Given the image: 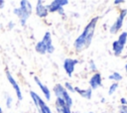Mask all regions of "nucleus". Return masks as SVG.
Instances as JSON below:
<instances>
[{
    "label": "nucleus",
    "mask_w": 127,
    "mask_h": 113,
    "mask_svg": "<svg viewBox=\"0 0 127 113\" xmlns=\"http://www.w3.org/2000/svg\"><path fill=\"white\" fill-rule=\"evenodd\" d=\"M97 20H98V17H94L93 19H91V21L85 26L81 35H79V37L74 41L73 46L76 51H82L83 49L89 47V45L92 41V38H93Z\"/></svg>",
    "instance_id": "f257e3e1"
},
{
    "label": "nucleus",
    "mask_w": 127,
    "mask_h": 113,
    "mask_svg": "<svg viewBox=\"0 0 127 113\" xmlns=\"http://www.w3.org/2000/svg\"><path fill=\"white\" fill-rule=\"evenodd\" d=\"M13 13L19 18L21 25L25 26L28 18L31 16V13H32V5L29 1L22 0L20 1V7L15 8L13 10Z\"/></svg>",
    "instance_id": "f03ea898"
},
{
    "label": "nucleus",
    "mask_w": 127,
    "mask_h": 113,
    "mask_svg": "<svg viewBox=\"0 0 127 113\" xmlns=\"http://www.w3.org/2000/svg\"><path fill=\"white\" fill-rule=\"evenodd\" d=\"M54 92H55V95L57 96V98L63 99V100L64 101V103L66 104L67 107H69V108L71 107V105H72L71 97L69 96L68 92L65 90V88H64L62 84H60V83L56 84V85L54 86Z\"/></svg>",
    "instance_id": "7ed1b4c3"
},
{
    "label": "nucleus",
    "mask_w": 127,
    "mask_h": 113,
    "mask_svg": "<svg viewBox=\"0 0 127 113\" xmlns=\"http://www.w3.org/2000/svg\"><path fill=\"white\" fill-rule=\"evenodd\" d=\"M30 95L32 97V100L35 104V106L37 107L38 111L40 113H52L50 107L45 103V101L34 91H30Z\"/></svg>",
    "instance_id": "20e7f679"
},
{
    "label": "nucleus",
    "mask_w": 127,
    "mask_h": 113,
    "mask_svg": "<svg viewBox=\"0 0 127 113\" xmlns=\"http://www.w3.org/2000/svg\"><path fill=\"white\" fill-rule=\"evenodd\" d=\"M126 15H127V9H122L121 12H120V14H119V16H118V18L116 19V21L114 22V24L110 27V33L111 34H116L121 29V27L123 25L124 18H125Z\"/></svg>",
    "instance_id": "39448f33"
},
{
    "label": "nucleus",
    "mask_w": 127,
    "mask_h": 113,
    "mask_svg": "<svg viewBox=\"0 0 127 113\" xmlns=\"http://www.w3.org/2000/svg\"><path fill=\"white\" fill-rule=\"evenodd\" d=\"M6 77H7L8 81L10 82V84L12 85L13 89L15 90V93H16V95H17L18 100H19V101H21V100L23 99V96H22V92H21L20 86H19L18 82L15 80V78L12 76V74H11V72H10L9 70H6Z\"/></svg>",
    "instance_id": "423d86ee"
},
{
    "label": "nucleus",
    "mask_w": 127,
    "mask_h": 113,
    "mask_svg": "<svg viewBox=\"0 0 127 113\" xmlns=\"http://www.w3.org/2000/svg\"><path fill=\"white\" fill-rule=\"evenodd\" d=\"M66 4H68L67 0H55V1L51 2V4L46 7H47L49 13H54V12H58L61 8H64V6Z\"/></svg>",
    "instance_id": "0eeeda50"
},
{
    "label": "nucleus",
    "mask_w": 127,
    "mask_h": 113,
    "mask_svg": "<svg viewBox=\"0 0 127 113\" xmlns=\"http://www.w3.org/2000/svg\"><path fill=\"white\" fill-rule=\"evenodd\" d=\"M77 63H78L77 59L65 58L64 60V71L66 72V74L68 75V77H71V74H72V72L74 70V66Z\"/></svg>",
    "instance_id": "6e6552de"
},
{
    "label": "nucleus",
    "mask_w": 127,
    "mask_h": 113,
    "mask_svg": "<svg viewBox=\"0 0 127 113\" xmlns=\"http://www.w3.org/2000/svg\"><path fill=\"white\" fill-rule=\"evenodd\" d=\"M42 42L45 44L46 48H47V53L49 54H53L54 51H55V47L53 46V43H52V36H51V33L50 32H46L43 39H42Z\"/></svg>",
    "instance_id": "1a4fd4ad"
},
{
    "label": "nucleus",
    "mask_w": 127,
    "mask_h": 113,
    "mask_svg": "<svg viewBox=\"0 0 127 113\" xmlns=\"http://www.w3.org/2000/svg\"><path fill=\"white\" fill-rule=\"evenodd\" d=\"M89 85H90L91 89H97L98 87H100L102 85L101 84V75H100V73L95 72L91 76V78L89 79Z\"/></svg>",
    "instance_id": "9d476101"
},
{
    "label": "nucleus",
    "mask_w": 127,
    "mask_h": 113,
    "mask_svg": "<svg viewBox=\"0 0 127 113\" xmlns=\"http://www.w3.org/2000/svg\"><path fill=\"white\" fill-rule=\"evenodd\" d=\"M48 9L45 5H43V1L39 0L37 1V5H36V14L38 17L40 18H45L48 15Z\"/></svg>",
    "instance_id": "9b49d317"
},
{
    "label": "nucleus",
    "mask_w": 127,
    "mask_h": 113,
    "mask_svg": "<svg viewBox=\"0 0 127 113\" xmlns=\"http://www.w3.org/2000/svg\"><path fill=\"white\" fill-rule=\"evenodd\" d=\"M56 108L57 111L59 113H71L70 112V108L66 106V104L64 103V101L61 98H57L56 100Z\"/></svg>",
    "instance_id": "f8f14e48"
},
{
    "label": "nucleus",
    "mask_w": 127,
    "mask_h": 113,
    "mask_svg": "<svg viewBox=\"0 0 127 113\" xmlns=\"http://www.w3.org/2000/svg\"><path fill=\"white\" fill-rule=\"evenodd\" d=\"M34 79H35L36 83L38 84V86L40 87V89L42 90V92L44 93V95H45L46 99H47V100H50V99H51V92H50V89L48 88V86H47V85H45V84H43V83H42V81L39 79V77H38V76H34Z\"/></svg>",
    "instance_id": "ddd939ff"
},
{
    "label": "nucleus",
    "mask_w": 127,
    "mask_h": 113,
    "mask_svg": "<svg viewBox=\"0 0 127 113\" xmlns=\"http://www.w3.org/2000/svg\"><path fill=\"white\" fill-rule=\"evenodd\" d=\"M74 91L77 92L80 96H82L83 98H85V99H87V100H89V99L91 98L92 89H91L90 87L87 88V89H80V88H78V87H74Z\"/></svg>",
    "instance_id": "4468645a"
},
{
    "label": "nucleus",
    "mask_w": 127,
    "mask_h": 113,
    "mask_svg": "<svg viewBox=\"0 0 127 113\" xmlns=\"http://www.w3.org/2000/svg\"><path fill=\"white\" fill-rule=\"evenodd\" d=\"M123 49H124V47H122V46H121L117 41L113 42V44H112V50H113L114 55H115L116 56H120V55H121V53H122Z\"/></svg>",
    "instance_id": "2eb2a0df"
},
{
    "label": "nucleus",
    "mask_w": 127,
    "mask_h": 113,
    "mask_svg": "<svg viewBox=\"0 0 127 113\" xmlns=\"http://www.w3.org/2000/svg\"><path fill=\"white\" fill-rule=\"evenodd\" d=\"M35 50H36L37 53H39V54H41V55H44V54L47 53V48H46L45 44H44L42 41H40V42L37 43V45H36V47H35Z\"/></svg>",
    "instance_id": "dca6fc26"
},
{
    "label": "nucleus",
    "mask_w": 127,
    "mask_h": 113,
    "mask_svg": "<svg viewBox=\"0 0 127 113\" xmlns=\"http://www.w3.org/2000/svg\"><path fill=\"white\" fill-rule=\"evenodd\" d=\"M126 41H127V32H122V33L119 35V38H118L117 42H118L122 47H124L125 44H126Z\"/></svg>",
    "instance_id": "f3484780"
},
{
    "label": "nucleus",
    "mask_w": 127,
    "mask_h": 113,
    "mask_svg": "<svg viewBox=\"0 0 127 113\" xmlns=\"http://www.w3.org/2000/svg\"><path fill=\"white\" fill-rule=\"evenodd\" d=\"M108 78H109V79H112V80H115V81H120V80L122 79V76H121V74L118 73V72H113V73H111V74L108 76Z\"/></svg>",
    "instance_id": "a211bd4d"
},
{
    "label": "nucleus",
    "mask_w": 127,
    "mask_h": 113,
    "mask_svg": "<svg viewBox=\"0 0 127 113\" xmlns=\"http://www.w3.org/2000/svg\"><path fill=\"white\" fill-rule=\"evenodd\" d=\"M117 87H118V83H117V82H114V83H112V84L110 85V87H109V90H108V94H109V95L113 94V93L115 92V90L117 89Z\"/></svg>",
    "instance_id": "6ab92c4d"
},
{
    "label": "nucleus",
    "mask_w": 127,
    "mask_h": 113,
    "mask_svg": "<svg viewBox=\"0 0 127 113\" xmlns=\"http://www.w3.org/2000/svg\"><path fill=\"white\" fill-rule=\"evenodd\" d=\"M64 88H65L66 91H69V92H71V93L75 92V91H74V87H72V85H71L69 82H65V83H64Z\"/></svg>",
    "instance_id": "aec40b11"
},
{
    "label": "nucleus",
    "mask_w": 127,
    "mask_h": 113,
    "mask_svg": "<svg viewBox=\"0 0 127 113\" xmlns=\"http://www.w3.org/2000/svg\"><path fill=\"white\" fill-rule=\"evenodd\" d=\"M12 102H13V98H12V96L7 95V98H6V105H7V107H8V108H10V107H11Z\"/></svg>",
    "instance_id": "412c9836"
},
{
    "label": "nucleus",
    "mask_w": 127,
    "mask_h": 113,
    "mask_svg": "<svg viewBox=\"0 0 127 113\" xmlns=\"http://www.w3.org/2000/svg\"><path fill=\"white\" fill-rule=\"evenodd\" d=\"M88 64H89V68H90V70H92V71H95V70H96V65H95V63H94V61H93L92 59L89 60Z\"/></svg>",
    "instance_id": "4be33fe9"
},
{
    "label": "nucleus",
    "mask_w": 127,
    "mask_h": 113,
    "mask_svg": "<svg viewBox=\"0 0 127 113\" xmlns=\"http://www.w3.org/2000/svg\"><path fill=\"white\" fill-rule=\"evenodd\" d=\"M119 113H127V105L126 106H120Z\"/></svg>",
    "instance_id": "5701e85b"
},
{
    "label": "nucleus",
    "mask_w": 127,
    "mask_h": 113,
    "mask_svg": "<svg viewBox=\"0 0 127 113\" xmlns=\"http://www.w3.org/2000/svg\"><path fill=\"white\" fill-rule=\"evenodd\" d=\"M120 102H121V104H122L123 106H126V105H127V100H126L125 98H123V97L120 99Z\"/></svg>",
    "instance_id": "b1692460"
},
{
    "label": "nucleus",
    "mask_w": 127,
    "mask_h": 113,
    "mask_svg": "<svg viewBox=\"0 0 127 113\" xmlns=\"http://www.w3.org/2000/svg\"><path fill=\"white\" fill-rule=\"evenodd\" d=\"M58 13H59L60 15H64V8H61V9L58 11Z\"/></svg>",
    "instance_id": "393cba45"
},
{
    "label": "nucleus",
    "mask_w": 127,
    "mask_h": 113,
    "mask_svg": "<svg viewBox=\"0 0 127 113\" xmlns=\"http://www.w3.org/2000/svg\"><path fill=\"white\" fill-rule=\"evenodd\" d=\"M4 6H5V1L0 0V8H3Z\"/></svg>",
    "instance_id": "a878e982"
},
{
    "label": "nucleus",
    "mask_w": 127,
    "mask_h": 113,
    "mask_svg": "<svg viewBox=\"0 0 127 113\" xmlns=\"http://www.w3.org/2000/svg\"><path fill=\"white\" fill-rule=\"evenodd\" d=\"M124 1L123 0H115L114 1V4H121V3H123Z\"/></svg>",
    "instance_id": "bb28decb"
},
{
    "label": "nucleus",
    "mask_w": 127,
    "mask_h": 113,
    "mask_svg": "<svg viewBox=\"0 0 127 113\" xmlns=\"http://www.w3.org/2000/svg\"><path fill=\"white\" fill-rule=\"evenodd\" d=\"M125 69H126V71H127V63H126V65H125Z\"/></svg>",
    "instance_id": "cd10ccee"
},
{
    "label": "nucleus",
    "mask_w": 127,
    "mask_h": 113,
    "mask_svg": "<svg viewBox=\"0 0 127 113\" xmlns=\"http://www.w3.org/2000/svg\"><path fill=\"white\" fill-rule=\"evenodd\" d=\"M0 113H2V108L0 107Z\"/></svg>",
    "instance_id": "c85d7f7f"
},
{
    "label": "nucleus",
    "mask_w": 127,
    "mask_h": 113,
    "mask_svg": "<svg viewBox=\"0 0 127 113\" xmlns=\"http://www.w3.org/2000/svg\"><path fill=\"white\" fill-rule=\"evenodd\" d=\"M85 113H93V112H91V111H90V112H85Z\"/></svg>",
    "instance_id": "c756f323"
}]
</instances>
